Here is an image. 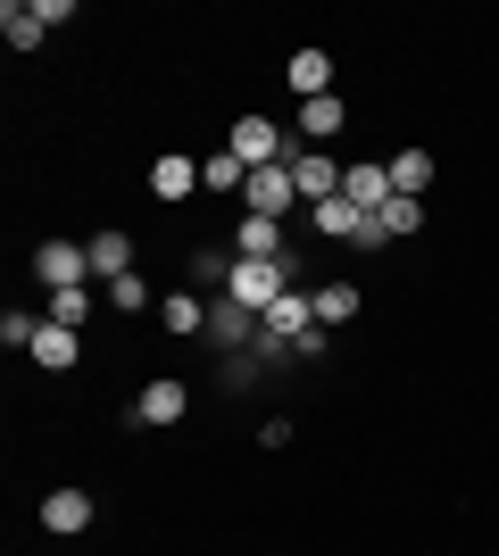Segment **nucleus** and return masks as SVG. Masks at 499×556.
<instances>
[{"label":"nucleus","instance_id":"9d476101","mask_svg":"<svg viewBox=\"0 0 499 556\" xmlns=\"http://www.w3.org/2000/svg\"><path fill=\"white\" fill-rule=\"evenodd\" d=\"M42 523H50V532H92V490H50Z\"/></svg>","mask_w":499,"mask_h":556},{"label":"nucleus","instance_id":"2eb2a0df","mask_svg":"<svg viewBox=\"0 0 499 556\" xmlns=\"http://www.w3.org/2000/svg\"><path fill=\"white\" fill-rule=\"evenodd\" d=\"M159 325H166V332H209V300H191V291H166V300H159Z\"/></svg>","mask_w":499,"mask_h":556},{"label":"nucleus","instance_id":"412c9836","mask_svg":"<svg viewBox=\"0 0 499 556\" xmlns=\"http://www.w3.org/2000/svg\"><path fill=\"white\" fill-rule=\"evenodd\" d=\"M375 225H383V232H416V225H425V200H400V191H391Z\"/></svg>","mask_w":499,"mask_h":556},{"label":"nucleus","instance_id":"f3484780","mask_svg":"<svg viewBox=\"0 0 499 556\" xmlns=\"http://www.w3.org/2000/svg\"><path fill=\"white\" fill-rule=\"evenodd\" d=\"M0 34H9V50H34L50 34L42 17H34V9H25V0H9V9H0Z\"/></svg>","mask_w":499,"mask_h":556},{"label":"nucleus","instance_id":"f03ea898","mask_svg":"<svg viewBox=\"0 0 499 556\" xmlns=\"http://www.w3.org/2000/svg\"><path fill=\"white\" fill-rule=\"evenodd\" d=\"M34 275H42V291H84V282H92V250H84V241H42V250H34Z\"/></svg>","mask_w":499,"mask_h":556},{"label":"nucleus","instance_id":"aec40b11","mask_svg":"<svg viewBox=\"0 0 499 556\" xmlns=\"http://www.w3.org/2000/svg\"><path fill=\"white\" fill-rule=\"evenodd\" d=\"M84 316H92V291H50V325L84 332Z\"/></svg>","mask_w":499,"mask_h":556},{"label":"nucleus","instance_id":"ddd939ff","mask_svg":"<svg viewBox=\"0 0 499 556\" xmlns=\"http://www.w3.org/2000/svg\"><path fill=\"white\" fill-rule=\"evenodd\" d=\"M350 125V109H341V92H325V100H300V141H333Z\"/></svg>","mask_w":499,"mask_h":556},{"label":"nucleus","instance_id":"423d86ee","mask_svg":"<svg viewBox=\"0 0 499 556\" xmlns=\"http://www.w3.org/2000/svg\"><path fill=\"white\" fill-rule=\"evenodd\" d=\"M25 357H34L42 374H67L75 357H84V332H67V325H50V316H42V332H34V349H25Z\"/></svg>","mask_w":499,"mask_h":556},{"label":"nucleus","instance_id":"4be33fe9","mask_svg":"<svg viewBox=\"0 0 499 556\" xmlns=\"http://www.w3.org/2000/svg\"><path fill=\"white\" fill-rule=\"evenodd\" d=\"M100 300H109V307H125V316H142V307H150V282H142V275H117L109 291H100Z\"/></svg>","mask_w":499,"mask_h":556},{"label":"nucleus","instance_id":"7ed1b4c3","mask_svg":"<svg viewBox=\"0 0 499 556\" xmlns=\"http://www.w3.org/2000/svg\"><path fill=\"white\" fill-rule=\"evenodd\" d=\"M241 200H250V216H291V208H300V191H291V166H250Z\"/></svg>","mask_w":499,"mask_h":556},{"label":"nucleus","instance_id":"6ab92c4d","mask_svg":"<svg viewBox=\"0 0 499 556\" xmlns=\"http://www.w3.org/2000/svg\"><path fill=\"white\" fill-rule=\"evenodd\" d=\"M350 316H358V291H350V282H325V291H316V325H350Z\"/></svg>","mask_w":499,"mask_h":556},{"label":"nucleus","instance_id":"a211bd4d","mask_svg":"<svg viewBox=\"0 0 499 556\" xmlns=\"http://www.w3.org/2000/svg\"><path fill=\"white\" fill-rule=\"evenodd\" d=\"M250 184V166L234 159V150H216V159H200V191H241Z\"/></svg>","mask_w":499,"mask_h":556},{"label":"nucleus","instance_id":"1a4fd4ad","mask_svg":"<svg viewBox=\"0 0 499 556\" xmlns=\"http://www.w3.org/2000/svg\"><path fill=\"white\" fill-rule=\"evenodd\" d=\"M184 407H191L184 382H150V391L134 399V416H125V424H184Z\"/></svg>","mask_w":499,"mask_h":556},{"label":"nucleus","instance_id":"4468645a","mask_svg":"<svg viewBox=\"0 0 499 556\" xmlns=\"http://www.w3.org/2000/svg\"><path fill=\"white\" fill-rule=\"evenodd\" d=\"M291 92H300V100H325V84H333V59H325V50H291Z\"/></svg>","mask_w":499,"mask_h":556},{"label":"nucleus","instance_id":"f257e3e1","mask_svg":"<svg viewBox=\"0 0 499 556\" xmlns=\"http://www.w3.org/2000/svg\"><path fill=\"white\" fill-rule=\"evenodd\" d=\"M309 225H316V232H325V241H350V250H375V241H391V232H383V225H375V216L358 208L350 191H333L325 208H309Z\"/></svg>","mask_w":499,"mask_h":556},{"label":"nucleus","instance_id":"0eeeda50","mask_svg":"<svg viewBox=\"0 0 499 556\" xmlns=\"http://www.w3.org/2000/svg\"><path fill=\"white\" fill-rule=\"evenodd\" d=\"M341 191H350L366 216H383V200H391V166H375V159H358V166H341Z\"/></svg>","mask_w":499,"mask_h":556},{"label":"nucleus","instance_id":"39448f33","mask_svg":"<svg viewBox=\"0 0 499 556\" xmlns=\"http://www.w3.org/2000/svg\"><path fill=\"white\" fill-rule=\"evenodd\" d=\"M209 341L234 349V357H250V349H259V316H250L241 300H216V307H209Z\"/></svg>","mask_w":499,"mask_h":556},{"label":"nucleus","instance_id":"5701e85b","mask_svg":"<svg viewBox=\"0 0 499 556\" xmlns=\"http://www.w3.org/2000/svg\"><path fill=\"white\" fill-rule=\"evenodd\" d=\"M34 332H42V316H25V307L0 316V341H9V349H34Z\"/></svg>","mask_w":499,"mask_h":556},{"label":"nucleus","instance_id":"f8f14e48","mask_svg":"<svg viewBox=\"0 0 499 556\" xmlns=\"http://www.w3.org/2000/svg\"><path fill=\"white\" fill-rule=\"evenodd\" d=\"M150 191L159 200H191L200 191V159H150Z\"/></svg>","mask_w":499,"mask_h":556},{"label":"nucleus","instance_id":"dca6fc26","mask_svg":"<svg viewBox=\"0 0 499 556\" xmlns=\"http://www.w3.org/2000/svg\"><path fill=\"white\" fill-rule=\"evenodd\" d=\"M425 184H433V159L425 150H400V159H391V191H400V200H425Z\"/></svg>","mask_w":499,"mask_h":556},{"label":"nucleus","instance_id":"9b49d317","mask_svg":"<svg viewBox=\"0 0 499 556\" xmlns=\"http://www.w3.org/2000/svg\"><path fill=\"white\" fill-rule=\"evenodd\" d=\"M84 250H92V275H100V282H117V275H134V232H92V241H84Z\"/></svg>","mask_w":499,"mask_h":556},{"label":"nucleus","instance_id":"6e6552de","mask_svg":"<svg viewBox=\"0 0 499 556\" xmlns=\"http://www.w3.org/2000/svg\"><path fill=\"white\" fill-rule=\"evenodd\" d=\"M234 257H291L284 250V216H241L234 225Z\"/></svg>","mask_w":499,"mask_h":556},{"label":"nucleus","instance_id":"20e7f679","mask_svg":"<svg viewBox=\"0 0 499 556\" xmlns=\"http://www.w3.org/2000/svg\"><path fill=\"white\" fill-rule=\"evenodd\" d=\"M284 166H291V191H300L309 208H325L333 191H341V166H333V159H309L300 141H291V150H284Z\"/></svg>","mask_w":499,"mask_h":556}]
</instances>
